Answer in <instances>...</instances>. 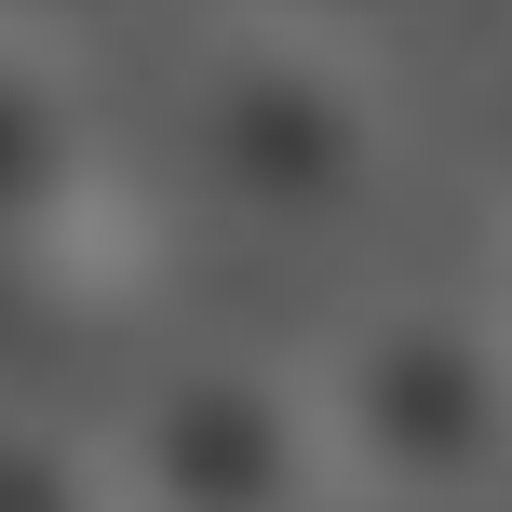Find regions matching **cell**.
Here are the masks:
<instances>
[{"label": "cell", "mask_w": 512, "mask_h": 512, "mask_svg": "<svg viewBox=\"0 0 512 512\" xmlns=\"http://www.w3.org/2000/svg\"><path fill=\"white\" fill-rule=\"evenodd\" d=\"M324 472L364 499H486L512 472V324L486 297H364L310 364Z\"/></svg>", "instance_id": "cell-1"}, {"label": "cell", "mask_w": 512, "mask_h": 512, "mask_svg": "<svg viewBox=\"0 0 512 512\" xmlns=\"http://www.w3.org/2000/svg\"><path fill=\"white\" fill-rule=\"evenodd\" d=\"M176 149L189 189L256 243H337L378 203V95L337 41H297V27H256L189 81Z\"/></svg>", "instance_id": "cell-2"}, {"label": "cell", "mask_w": 512, "mask_h": 512, "mask_svg": "<svg viewBox=\"0 0 512 512\" xmlns=\"http://www.w3.org/2000/svg\"><path fill=\"white\" fill-rule=\"evenodd\" d=\"M108 486L122 512H324V418H310V378L243 351H176L122 391L108 418Z\"/></svg>", "instance_id": "cell-3"}, {"label": "cell", "mask_w": 512, "mask_h": 512, "mask_svg": "<svg viewBox=\"0 0 512 512\" xmlns=\"http://www.w3.org/2000/svg\"><path fill=\"white\" fill-rule=\"evenodd\" d=\"M81 189H95V122H81L68 68L0 41V256L54 243L81 216Z\"/></svg>", "instance_id": "cell-4"}, {"label": "cell", "mask_w": 512, "mask_h": 512, "mask_svg": "<svg viewBox=\"0 0 512 512\" xmlns=\"http://www.w3.org/2000/svg\"><path fill=\"white\" fill-rule=\"evenodd\" d=\"M0 512H122L108 445L54 405H0Z\"/></svg>", "instance_id": "cell-5"}, {"label": "cell", "mask_w": 512, "mask_h": 512, "mask_svg": "<svg viewBox=\"0 0 512 512\" xmlns=\"http://www.w3.org/2000/svg\"><path fill=\"white\" fill-rule=\"evenodd\" d=\"M418 14V0H270V27H297V41H337V54H351V41H378V27H405Z\"/></svg>", "instance_id": "cell-6"}, {"label": "cell", "mask_w": 512, "mask_h": 512, "mask_svg": "<svg viewBox=\"0 0 512 512\" xmlns=\"http://www.w3.org/2000/svg\"><path fill=\"white\" fill-rule=\"evenodd\" d=\"M122 0H0V41H27V54H54V41H81V27H108Z\"/></svg>", "instance_id": "cell-7"}, {"label": "cell", "mask_w": 512, "mask_h": 512, "mask_svg": "<svg viewBox=\"0 0 512 512\" xmlns=\"http://www.w3.org/2000/svg\"><path fill=\"white\" fill-rule=\"evenodd\" d=\"M472 135H486V189L512 203V54L486 68V95H472Z\"/></svg>", "instance_id": "cell-8"}, {"label": "cell", "mask_w": 512, "mask_h": 512, "mask_svg": "<svg viewBox=\"0 0 512 512\" xmlns=\"http://www.w3.org/2000/svg\"><path fill=\"white\" fill-rule=\"evenodd\" d=\"M486 310H499V324H512V283H499V297H486Z\"/></svg>", "instance_id": "cell-9"}]
</instances>
